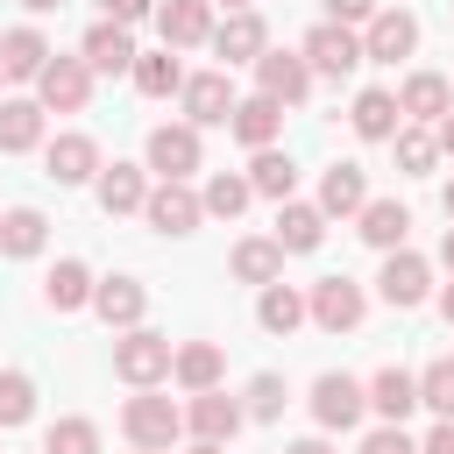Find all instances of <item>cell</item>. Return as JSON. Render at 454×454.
Listing matches in <instances>:
<instances>
[{"label": "cell", "instance_id": "obj_1", "mask_svg": "<svg viewBox=\"0 0 454 454\" xmlns=\"http://www.w3.org/2000/svg\"><path fill=\"white\" fill-rule=\"evenodd\" d=\"M170 362H177V348H170L163 333H149V326H128V333L114 340V376L135 383V390H156V383L170 376Z\"/></svg>", "mask_w": 454, "mask_h": 454}, {"label": "cell", "instance_id": "obj_2", "mask_svg": "<svg viewBox=\"0 0 454 454\" xmlns=\"http://www.w3.org/2000/svg\"><path fill=\"white\" fill-rule=\"evenodd\" d=\"M305 64H312V78H348L355 64H369V50H362V35L348 21H319L305 35Z\"/></svg>", "mask_w": 454, "mask_h": 454}, {"label": "cell", "instance_id": "obj_3", "mask_svg": "<svg viewBox=\"0 0 454 454\" xmlns=\"http://www.w3.org/2000/svg\"><path fill=\"white\" fill-rule=\"evenodd\" d=\"M121 433H128L135 447H170V440L184 433V411H177L170 397L142 390V397H128V404H121Z\"/></svg>", "mask_w": 454, "mask_h": 454}, {"label": "cell", "instance_id": "obj_4", "mask_svg": "<svg viewBox=\"0 0 454 454\" xmlns=\"http://www.w3.org/2000/svg\"><path fill=\"white\" fill-rule=\"evenodd\" d=\"M362 50H369V64L411 57V50H419V14H411V7H376V14L362 21Z\"/></svg>", "mask_w": 454, "mask_h": 454}, {"label": "cell", "instance_id": "obj_5", "mask_svg": "<svg viewBox=\"0 0 454 454\" xmlns=\"http://www.w3.org/2000/svg\"><path fill=\"white\" fill-rule=\"evenodd\" d=\"M362 411H369V390H362L355 376L326 369V376L312 383V419H319L326 433H348V426H362Z\"/></svg>", "mask_w": 454, "mask_h": 454}, {"label": "cell", "instance_id": "obj_6", "mask_svg": "<svg viewBox=\"0 0 454 454\" xmlns=\"http://www.w3.org/2000/svg\"><path fill=\"white\" fill-rule=\"evenodd\" d=\"M35 99H43L50 114H78V106L92 99V64H85V57H50L43 78H35Z\"/></svg>", "mask_w": 454, "mask_h": 454}, {"label": "cell", "instance_id": "obj_7", "mask_svg": "<svg viewBox=\"0 0 454 454\" xmlns=\"http://www.w3.org/2000/svg\"><path fill=\"white\" fill-rule=\"evenodd\" d=\"M142 220L156 227V234H192L199 220H206V199L184 184V177H163L156 192H149V206H142Z\"/></svg>", "mask_w": 454, "mask_h": 454}, {"label": "cell", "instance_id": "obj_8", "mask_svg": "<svg viewBox=\"0 0 454 454\" xmlns=\"http://www.w3.org/2000/svg\"><path fill=\"white\" fill-rule=\"evenodd\" d=\"M255 92L298 106V99L312 92V64H305V50H262V57H255Z\"/></svg>", "mask_w": 454, "mask_h": 454}, {"label": "cell", "instance_id": "obj_9", "mask_svg": "<svg viewBox=\"0 0 454 454\" xmlns=\"http://www.w3.org/2000/svg\"><path fill=\"white\" fill-rule=\"evenodd\" d=\"M305 305H312V326H326V333H348V326H362V312H369L362 284H348V277H319Z\"/></svg>", "mask_w": 454, "mask_h": 454}, {"label": "cell", "instance_id": "obj_10", "mask_svg": "<svg viewBox=\"0 0 454 454\" xmlns=\"http://www.w3.org/2000/svg\"><path fill=\"white\" fill-rule=\"evenodd\" d=\"M206 43L220 50V64H255V57L270 50V28H262V14H255V7H227V21H220Z\"/></svg>", "mask_w": 454, "mask_h": 454}, {"label": "cell", "instance_id": "obj_11", "mask_svg": "<svg viewBox=\"0 0 454 454\" xmlns=\"http://www.w3.org/2000/svg\"><path fill=\"white\" fill-rule=\"evenodd\" d=\"M184 121L192 128H227V114H234V85H227V71H199V78H184Z\"/></svg>", "mask_w": 454, "mask_h": 454}, {"label": "cell", "instance_id": "obj_12", "mask_svg": "<svg viewBox=\"0 0 454 454\" xmlns=\"http://www.w3.org/2000/svg\"><path fill=\"white\" fill-rule=\"evenodd\" d=\"M149 170L156 177H192L199 170V128L192 121H163L149 135Z\"/></svg>", "mask_w": 454, "mask_h": 454}, {"label": "cell", "instance_id": "obj_13", "mask_svg": "<svg viewBox=\"0 0 454 454\" xmlns=\"http://www.w3.org/2000/svg\"><path fill=\"white\" fill-rule=\"evenodd\" d=\"M426 284H433V270H426V255H411V248H390V255H383V277H376V291H383V305H397V312H411V305L426 298Z\"/></svg>", "mask_w": 454, "mask_h": 454}, {"label": "cell", "instance_id": "obj_14", "mask_svg": "<svg viewBox=\"0 0 454 454\" xmlns=\"http://www.w3.org/2000/svg\"><path fill=\"white\" fill-rule=\"evenodd\" d=\"M241 419H248V411H241L220 383H213V390H192V404H184V426H192L199 440H220V447L241 433Z\"/></svg>", "mask_w": 454, "mask_h": 454}, {"label": "cell", "instance_id": "obj_15", "mask_svg": "<svg viewBox=\"0 0 454 454\" xmlns=\"http://www.w3.org/2000/svg\"><path fill=\"white\" fill-rule=\"evenodd\" d=\"M43 163H50L57 184H92L99 177V142L92 135H57V142H43Z\"/></svg>", "mask_w": 454, "mask_h": 454}, {"label": "cell", "instance_id": "obj_16", "mask_svg": "<svg viewBox=\"0 0 454 454\" xmlns=\"http://www.w3.org/2000/svg\"><path fill=\"white\" fill-rule=\"evenodd\" d=\"M411 404H419V376H411V369H397V362H390V369H376V376H369V411H376L383 426H404V419H411Z\"/></svg>", "mask_w": 454, "mask_h": 454}, {"label": "cell", "instance_id": "obj_17", "mask_svg": "<svg viewBox=\"0 0 454 454\" xmlns=\"http://www.w3.org/2000/svg\"><path fill=\"white\" fill-rule=\"evenodd\" d=\"M397 106H404V121L433 128V121H447V114H454V92H447V78H440V71H411V78H404V92H397Z\"/></svg>", "mask_w": 454, "mask_h": 454}, {"label": "cell", "instance_id": "obj_18", "mask_svg": "<svg viewBox=\"0 0 454 454\" xmlns=\"http://www.w3.org/2000/svg\"><path fill=\"white\" fill-rule=\"evenodd\" d=\"M227 128H234V142H248V149H270V142H277V128H284V99H270V92H255V99H234Z\"/></svg>", "mask_w": 454, "mask_h": 454}, {"label": "cell", "instance_id": "obj_19", "mask_svg": "<svg viewBox=\"0 0 454 454\" xmlns=\"http://www.w3.org/2000/svg\"><path fill=\"white\" fill-rule=\"evenodd\" d=\"M92 71H135V35H128V21H99V28H85V50H78Z\"/></svg>", "mask_w": 454, "mask_h": 454}, {"label": "cell", "instance_id": "obj_20", "mask_svg": "<svg viewBox=\"0 0 454 454\" xmlns=\"http://www.w3.org/2000/svg\"><path fill=\"white\" fill-rule=\"evenodd\" d=\"M355 135L362 142H390L397 128H404V106H397V92H383V85H369V92H355Z\"/></svg>", "mask_w": 454, "mask_h": 454}, {"label": "cell", "instance_id": "obj_21", "mask_svg": "<svg viewBox=\"0 0 454 454\" xmlns=\"http://www.w3.org/2000/svg\"><path fill=\"white\" fill-rule=\"evenodd\" d=\"M92 312H99L106 326H121V333H128V326H142V312H149V291H142L135 277H106V284L92 291Z\"/></svg>", "mask_w": 454, "mask_h": 454}, {"label": "cell", "instance_id": "obj_22", "mask_svg": "<svg viewBox=\"0 0 454 454\" xmlns=\"http://www.w3.org/2000/svg\"><path fill=\"white\" fill-rule=\"evenodd\" d=\"M156 28H163V50H192V43L213 35V14H206V0H163Z\"/></svg>", "mask_w": 454, "mask_h": 454}, {"label": "cell", "instance_id": "obj_23", "mask_svg": "<svg viewBox=\"0 0 454 454\" xmlns=\"http://www.w3.org/2000/svg\"><path fill=\"white\" fill-rule=\"evenodd\" d=\"M43 99H0V156H21V149H43Z\"/></svg>", "mask_w": 454, "mask_h": 454}, {"label": "cell", "instance_id": "obj_24", "mask_svg": "<svg viewBox=\"0 0 454 454\" xmlns=\"http://www.w3.org/2000/svg\"><path fill=\"white\" fill-rule=\"evenodd\" d=\"M362 206H369V177H362V163H333V170L319 177V213H326V220H333V213L348 220V213H362Z\"/></svg>", "mask_w": 454, "mask_h": 454}, {"label": "cell", "instance_id": "obj_25", "mask_svg": "<svg viewBox=\"0 0 454 454\" xmlns=\"http://www.w3.org/2000/svg\"><path fill=\"white\" fill-rule=\"evenodd\" d=\"M277 241H284V255H312V248L326 241V213L284 199V206H277Z\"/></svg>", "mask_w": 454, "mask_h": 454}, {"label": "cell", "instance_id": "obj_26", "mask_svg": "<svg viewBox=\"0 0 454 454\" xmlns=\"http://www.w3.org/2000/svg\"><path fill=\"white\" fill-rule=\"evenodd\" d=\"M92 184H99V206H106V213H142V206H149V184H142L135 163H99Z\"/></svg>", "mask_w": 454, "mask_h": 454}, {"label": "cell", "instance_id": "obj_27", "mask_svg": "<svg viewBox=\"0 0 454 454\" xmlns=\"http://www.w3.org/2000/svg\"><path fill=\"white\" fill-rule=\"evenodd\" d=\"M355 220H362V241H369V248H383V255H390V248H404V234H411V213H404L397 199H369Z\"/></svg>", "mask_w": 454, "mask_h": 454}, {"label": "cell", "instance_id": "obj_28", "mask_svg": "<svg viewBox=\"0 0 454 454\" xmlns=\"http://www.w3.org/2000/svg\"><path fill=\"white\" fill-rule=\"evenodd\" d=\"M234 277H241V284H277V277H284V241H277V234L234 241Z\"/></svg>", "mask_w": 454, "mask_h": 454}, {"label": "cell", "instance_id": "obj_29", "mask_svg": "<svg viewBox=\"0 0 454 454\" xmlns=\"http://www.w3.org/2000/svg\"><path fill=\"white\" fill-rule=\"evenodd\" d=\"M43 241H50V220H43L35 206H14V213H0V255L28 262V255H43Z\"/></svg>", "mask_w": 454, "mask_h": 454}, {"label": "cell", "instance_id": "obj_30", "mask_svg": "<svg viewBox=\"0 0 454 454\" xmlns=\"http://www.w3.org/2000/svg\"><path fill=\"white\" fill-rule=\"evenodd\" d=\"M50 57H57V50H50L35 28H7V35H0V71H7V78H43Z\"/></svg>", "mask_w": 454, "mask_h": 454}, {"label": "cell", "instance_id": "obj_31", "mask_svg": "<svg viewBox=\"0 0 454 454\" xmlns=\"http://www.w3.org/2000/svg\"><path fill=\"white\" fill-rule=\"evenodd\" d=\"M92 270L85 262H57L50 277H43V298H50V312H78V305H92Z\"/></svg>", "mask_w": 454, "mask_h": 454}, {"label": "cell", "instance_id": "obj_32", "mask_svg": "<svg viewBox=\"0 0 454 454\" xmlns=\"http://www.w3.org/2000/svg\"><path fill=\"white\" fill-rule=\"evenodd\" d=\"M255 319H262V333H291L298 319H312V305L277 277V284H262V298H255Z\"/></svg>", "mask_w": 454, "mask_h": 454}, {"label": "cell", "instance_id": "obj_33", "mask_svg": "<svg viewBox=\"0 0 454 454\" xmlns=\"http://www.w3.org/2000/svg\"><path fill=\"white\" fill-rule=\"evenodd\" d=\"M220 369H227V355H220L213 340H184V348H177V362H170V376H177L184 390H213V383H220Z\"/></svg>", "mask_w": 454, "mask_h": 454}, {"label": "cell", "instance_id": "obj_34", "mask_svg": "<svg viewBox=\"0 0 454 454\" xmlns=\"http://www.w3.org/2000/svg\"><path fill=\"white\" fill-rule=\"evenodd\" d=\"M248 184H255L262 199H277V206H284V199H291V184H298V163H291V156L270 142V149H255V163H248Z\"/></svg>", "mask_w": 454, "mask_h": 454}, {"label": "cell", "instance_id": "obj_35", "mask_svg": "<svg viewBox=\"0 0 454 454\" xmlns=\"http://www.w3.org/2000/svg\"><path fill=\"white\" fill-rule=\"evenodd\" d=\"M135 92L142 99H170V92H184V71H177V57L170 50H156V57H135Z\"/></svg>", "mask_w": 454, "mask_h": 454}, {"label": "cell", "instance_id": "obj_36", "mask_svg": "<svg viewBox=\"0 0 454 454\" xmlns=\"http://www.w3.org/2000/svg\"><path fill=\"white\" fill-rule=\"evenodd\" d=\"M390 142H397V170H404V177H426V170L440 163V135H433V128H419V121H411V128H397Z\"/></svg>", "mask_w": 454, "mask_h": 454}, {"label": "cell", "instance_id": "obj_37", "mask_svg": "<svg viewBox=\"0 0 454 454\" xmlns=\"http://www.w3.org/2000/svg\"><path fill=\"white\" fill-rule=\"evenodd\" d=\"M199 199H206V213H213V220H234V213L255 199V184H248V177H234V170H220V177H213Z\"/></svg>", "mask_w": 454, "mask_h": 454}, {"label": "cell", "instance_id": "obj_38", "mask_svg": "<svg viewBox=\"0 0 454 454\" xmlns=\"http://www.w3.org/2000/svg\"><path fill=\"white\" fill-rule=\"evenodd\" d=\"M35 419V383L21 369H0V426H28Z\"/></svg>", "mask_w": 454, "mask_h": 454}, {"label": "cell", "instance_id": "obj_39", "mask_svg": "<svg viewBox=\"0 0 454 454\" xmlns=\"http://www.w3.org/2000/svg\"><path fill=\"white\" fill-rule=\"evenodd\" d=\"M43 454H99V426L92 419H57L43 433Z\"/></svg>", "mask_w": 454, "mask_h": 454}, {"label": "cell", "instance_id": "obj_40", "mask_svg": "<svg viewBox=\"0 0 454 454\" xmlns=\"http://www.w3.org/2000/svg\"><path fill=\"white\" fill-rule=\"evenodd\" d=\"M419 404L440 411V419H454V362H426L419 369Z\"/></svg>", "mask_w": 454, "mask_h": 454}, {"label": "cell", "instance_id": "obj_41", "mask_svg": "<svg viewBox=\"0 0 454 454\" xmlns=\"http://www.w3.org/2000/svg\"><path fill=\"white\" fill-rule=\"evenodd\" d=\"M241 411H248V419H277V411H284V383H277V376H255Z\"/></svg>", "mask_w": 454, "mask_h": 454}, {"label": "cell", "instance_id": "obj_42", "mask_svg": "<svg viewBox=\"0 0 454 454\" xmlns=\"http://www.w3.org/2000/svg\"><path fill=\"white\" fill-rule=\"evenodd\" d=\"M362 454H419V440H411L404 426H376V433L362 440Z\"/></svg>", "mask_w": 454, "mask_h": 454}, {"label": "cell", "instance_id": "obj_43", "mask_svg": "<svg viewBox=\"0 0 454 454\" xmlns=\"http://www.w3.org/2000/svg\"><path fill=\"white\" fill-rule=\"evenodd\" d=\"M369 14H376V0H326V21H348V28H355V21H369Z\"/></svg>", "mask_w": 454, "mask_h": 454}, {"label": "cell", "instance_id": "obj_44", "mask_svg": "<svg viewBox=\"0 0 454 454\" xmlns=\"http://www.w3.org/2000/svg\"><path fill=\"white\" fill-rule=\"evenodd\" d=\"M99 7H106V21H128V28H135V21H142L156 0H99Z\"/></svg>", "mask_w": 454, "mask_h": 454}, {"label": "cell", "instance_id": "obj_45", "mask_svg": "<svg viewBox=\"0 0 454 454\" xmlns=\"http://www.w3.org/2000/svg\"><path fill=\"white\" fill-rule=\"evenodd\" d=\"M419 454H454V419H440V426L419 440Z\"/></svg>", "mask_w": 454, "mask_h": 454}, {"label": "cell", "instance_id": "obj_46", "mask_svg": "<svg viewBox=\"0 0 454 454\" xmlns=\"http://www.w3.org/2000/svg\"><path fill=\"white\" fill-rule=\"evenodd\" d=\"M433 135H440V156H454V114H447V121H433Z\"/></svg>", "mask_w": 454, "mask_h": 454}, {"label": "cell", "instance_id": "obj_47", "mask_svg": "<svg viewBox=\"0 0 454 454\" xmlns=\"http://www.w3.org/2000/svg\"><path fill=\"white\" fill-rule=\"evenodd\" d=\"M284 454H333L326 440H298V447H284Z\"/></svg>", "mask_w": 454, "mask_h": 454}, {"label": "cell", "instance_id": "obj_48", "mask_svg": "<svg viewBox=\"0 0 454 454\" xmlns=\"http://www.w3.org/2000/svg\"><path fill=\"white\" fill-rule=\"evenodd\" d=\"M440 262H447V270H454V227H447V234H440Z\"/></svg>", "mask_w": 454, "mask_h": 454}, {"label": "cell", "instance_id": "obj_49", "mask_svg": "<svg viewBox=\"0 0 454 454\" xmlns=\"http://www.w3.org/2000/svg\"><path fill=\"white\" fill-rule=\"evenodd\" d=\"M21 7H28V14H57L64 0H21Z\"/></svg>", "mask_w": 454, "mask_h": 454}, {"label": "cell", "instance_id": "obj_50", "mask_svg": "<svg viewBox=\"0 0 454 454\" xmlns=\"http://www.w3.org/2000/svg\"><path fill=\"white\" fill-rule=\"evenodd\" d=\"M440 319H447V326H454V284H447V291H440Z\"/></svg>", "mask_w": 454, "mask_h": 454}, {"label": "cell", "instance_id": "obj_51", "mask_svg": "<svg viewBox=\"0 0 454 454\" xmlns=\"http://www.w3.org/2000/svg\"><path fill=\"white\" fill-rule=\"evenodd\" d=\"M192 454H227V447L220 440H192Z\"/></svg>", "mask_w": 454, "mask_h": 454}, {"label": "cell", "instance_id": "obj_52", "mask_svg": "<svg viewBox=\"0 0 454 454\" xmlns=\"http://www.w3.org/2000/svg\"><path fill=\"white\" fill-rule=\"evenodd\" d=\"M440 206H447V220H454V177H447V192H440Z\"/></svg>", "mask_w": 454, "mask_h": 454}, {"label": "cell", "instance_id": "obj_53", "mask_svg": "<svg viewBox=\"0 0 454 454\" xmlns=\"http://www.w3.org/2000/svg\"><path fill=\"white\" fill-rule=\"evenodd\" d=\"M135 454H163V447H135Z\"/></svg>", "mask_w": 454, "mask_h": 454}, {"label": "cell", "instance_id": "obj_54", "mask_svg": "<svg viewBox=\"0 0 454 454\" xmlns=\"http://www.w3.org/2000/svg\"><path fill=\"white\" fill-rule=\"evenodd\" d=\"M227 7H248V0H227Z\"/></svg>", "mask_w": 454, "mask_h": 454}, {"label": "cell", "instance_id": "obj_55", "mask_svg": "<svg viewBox=\"0 0 454 454\" xmlns=\"http://www.w3.org/2000/svg\"><path fill=\"white\" fill-rule=\"evenodd\" d=\"M0 78H7V71H0Z\"/></svg>", "mask_w": 454, "mask_h": 454}]
</instances>
